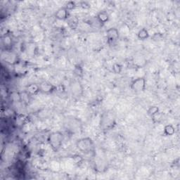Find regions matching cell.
Returning <instances> with one entry per match:
<instances>
[{
    "label": "cell",
    "mask_w": 180,
    "mask_h": 180,
    "mask_svg": "<svg viewBox=\"0 0 180 180\" xmlns=\"http://www.w3.org/2000/svg\"><path fill=\"white\" fill-rule=\"evenodd\" d=\"M64 140V135L60 132H54L49 135L47 137V142L51 148L54 151H57L61 147L63 142Z\"/></svg>",
    "instance_id": "obj_1"
},
{
    "label": "cell",
    "mask_w": 180,
    "mask_h": 180,
    "mask_svg": "<svg viewBox=\"0 0 180 180\" xmlns=\"http://www.w3.org/2000/svg\"><path fill=\"white\" fill-rule=\"evenodd\" d=\"M158 113H159V108L158 106H156V105L150 106L147 111L148 115H149V116L152 117V118H153L154 116L158 115Z\"/></svg>",
    "instance_id": "obj_9"
},
{
    "label": "cell",
    "mask_w": 180,
    "mask_h": 180,
    "mask_svg": "<svg viewBox=\"0 0 180 180\" xmlns=\"http://www.w3.org/2000/svg\"><path fill=\"white\" fill-rule=\"evenodd\" d=\"M148 37H149L148 31L146 28L141 29L137 33V38L140 40H145L148 38Z\"/></svg>",
    "instance_id": "obj_8"
},
{
    "label": "cell",
    "mask_w": 180,
    "mask_h": 180,
    "mask_svg": "<svg viewBox=\"0 0 180 180\" xmlns=\"http://www.w3.org/2000/svg\"><path fill=\"white\" fill-rule=\"evenodd\" d=\"M30 94L27 91H23L19 95V99L23 103H28L30 101Z\"/></svg>",
    "instance_id": "obj_11"
},
{
    "label": "cell",
    "mask_w": 180,
    "mask_h": 180,
    "mask_svg": "<svg viewBox=\"0 0 180 180\" xmlns=\"http://www.w3.org/2000/svg\"><path fill=\"white\" fill-rule=\"evenodd\" d=\"M122 66L120 65L118 63H114L113 65V71L114 72L115 74H120L122 71Z\"/></svg>",
    "instance_id": "obj_13"
},
{
    "label": "cell",
    "mask_w": 180,
    "mask_h": 180,
    "mask_svg": "<svg viewBox=\"0 0 180 180\" xmlns=\"http://www.w3.org/2000/svg\"><path fill=\"white\" fill-rule=\"evenodd\" d=\"M40 90V87L38 86L36 84H30L27 87V90L26 91L30 94V95L32 94H36Z\"/></svg>",
    "instance_id": "obj_7"
},
{
    "label": "cell",
    "mask_w": 180,
    "mask_h": 180,
    "mask_svg": "<svg viewBox=\"0 0 180 180\" xmlns=\"http://www.w3.org/2000/svg\"><path fill=\"white\" fill-rule=\"evenodd\" d=\"M175 128L171 125H166L164 128V134L167 136H172L175 134Z\"/></svg>",
    "instance_id": "obj_10"
},
{
    "label": "cell",
    "mask_w": 180,
    "mask_h": 180,
    "mask_svg": "<svg viewBox=\"0 0 180 180\" xmlns=\"http://www.w3.org/2000/svg\"><path fill=\"white\" fill-rule=\"evenodd\" d=\"M40 90H42V91H44V92H49V91H51L52 90L54 87L52 85H50V84L44 83L41 85L40 86Z\"/></svg>",
    "instance_id": "obj_12"
},
{
    "label": "cell",
    "mask_w": 180,
    "mask_h": 180,
    "mask_svg": "<svg viewBox=\"0 0 180 180\" xmlns=\"http://www.w3.org/2000/svg\"><path fill=\"white\" fill-rule=\"evenodd\" d=\"M75 7H76L75 2V1H68V2L66 3V6H65L66 9H67V10H68V11L73 10V9H75Z\"/></svg>",
    "instance_id": "obj_14"
},
{
    "label": "cell",
    "mask_w": 180,
    "mask_h": 180,
    "mask_svg": "<svg viewBox=\"0 0 180 180\" xmlns=\"http://www.w3.org/2000/svg\"><path fill=\"white\" fill-rule=\"evenodd\" d=\"M80 6H81V7H83V8H85V9H86V8H87V6H88V7H89V5L88 4L87 2H85V1H83V2L80 3Z\"/></svg>",
    "instance_id": "obj_15"
},
{
    "label": "cell",
    "mask_w": 180,
    "mask_h": 180,
    "mask_svg": "<svg viewBox=\"0 0 180 180\" xmlns=\"http://www.w3.org/2000/svg\"><path fill=\"white\" fill-rule=\"evenodd\" d=\"M68 15H69V11L67 10L65 7L58 9L55 13L56 18L60 21L66 20L68 18Z\"/></svg>",
    "instance_id": "obj_5"
},
{
    "label": "cell",
    "mask_w": 180,
    "mask_h": 180,
    "mask_svg": "<svg viewBox=\"0 0 180 180\" xmlns=\"http://www.w3.org/2000/svg\"><path fill=\"white\" fill-rule=\"evenodd\" d=\"M97 18L99 23H102V24H104V23H106L109 19L108 13L105 11H100V12L97 14Z\"/></svg>",
    "instance_id": "obj_6"
},
{
    "label": "cell",
    "mask_w": 180,
    "mask_h": 180,
    "mask_svg": "<svg viewBox=\"0 0 180 180\" xmlns=\"http://www.w3.org/2000/svg\"><path fill=\"white\" fill-rule=\"evenodd\" d=\"M119 36H120V34H119V31L117 28H111L106 30V38L108 44H114L118 40Z\"/></svg>",
    "instance_id": "obj_4"
},
{
    "label": "cell",
    "mask_w": 180,
    "mask_h": 180,
    "mask_svg": "<svg viewBox=\"0 0 180 180\" xmlns=\"http://www.w3.org/2000/svg\"><path fill=\"white\" fill-rule=\"evenodd\" d=\"M146 81L145 77H138L133 80L130 85V88L134 92H142L146 89Z\"/></svg>",
    "instance_id": "obj_3"
},
{
    "label": "cell",
    "mask_w": 180,
    "mask_h": 180,
    "mask_svg": "<svg viewBox=\"0 0 180 180\" xmlns=\"http://www.w3.org/2000/svg\"><path fill=\"white\" fill-rule=\"evenodd\" d=\"M76 146L80 152L87 154L94 150V143L89 137L82 138L76 142Z\"/></svg>",
    "instance_id": "obj_2"
}]
</instances>
